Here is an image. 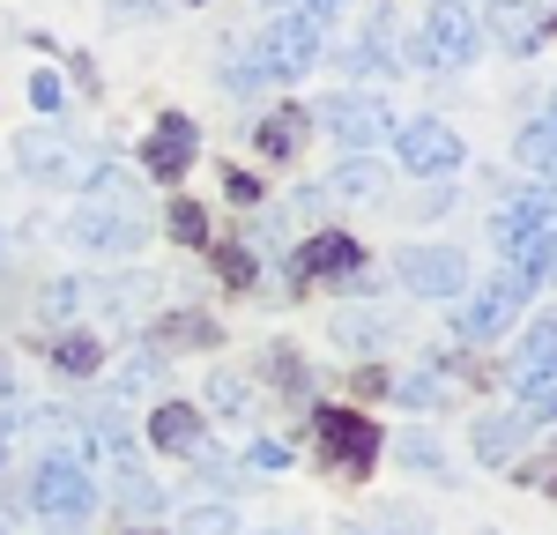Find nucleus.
<instances>
[{
	"instance_id": "f257e3e1",
	"label": "nucleus",
	"mask_w": 557,
	"mask_h": 535,
	"mask_svg": "<svg viewBox=\"0 0 557 535\" xmlns=\"http://www.w3.org/2000/svg\"><path fill=\"white\" fill-rule=\"evenodd\" d=\"M30 513L60 535H75L97 513V484H89V469L75 453H45L38 469H30Z\"/></svg>"
},
{
	"instance_id": "f03ea898",
	"label": "nucleus",
	"mask_w": 557,
	"mask_h": 535,
	"mask_svg": "<svg viewBox=\"0 0 557 535\" xmlns=\"http://www.w3.org/2000/svg\"><path fill=\"white\" fill-rule=\"evenodd\" d=\"M491 238H498V253H506L513 268L535 275L543 246L557 238V186H528V194H513V201L491 216Z\"/></svg>"
},
{
	"instance_id": "7ed1b4c3",
	"label": "nucleus",
	"mask_w": 557,
	"mask_h": 535,
	"mask_svg": "<svg viewBox=\"0 0 557 535\" xmlns=\"http://www.w3.org/2000/svg\"><path fill=\"white\" fill-rule=\"evenodd\" d=\"M312 424H320V461H327V476H335V484H364V469L380 461V424L357 416V409H320Z\"/></svg>"
},
{
	"instance_id": "20e7f679",
	"label": "nucleus",
	"mask_w": 557,
	"mask_h": 535,
	"mask_svg": "<svg viewBox=\"0 0 557 535\" xmlns=\"http://www.w3.org/2000/svg\"><path fill=\"white\" fill-rule=\"evenodd\" d=\"M528 298H535V275H528V268H506V275H491L469 306L454 312V335H461V343H491V335H506L520 320Z\"/></svg>"
},
{
	"instance_id": "39448f33",
	"label": "nucleus",
	"mask_w": 557,
	"mask_h": 535,
	"mask_svg": "<svg viewBox=\"0 0 557 535\" xmlns=\"http://www.w3.org/2000/svg\"><path fill=\"white\" fill-rule=\"evenodd\" d=\"M424 67H438V75H454V67H475V52H483V30H475V15L461 8V0H438L424 15V38L409 45Z\"/></svg>"
},
{
	"instance_id": "423d86ee",
	"label": "nucleus",
	"mask_w": 557,
	"mask_h": 535,
	"mask_svg": "<svg viewBox=\"0 0 557 535\" xmlns=\"http://www.w3.org/2000/svg\"><path fill=\"white\" fill-rule=\"evenodd\" d=\"M320 23H327L320 8H298V15H283V23H275V30L253 45L260 75H268V83H290V75H305V67L320 60Z\"/></svg>"
},
{
	"instance_id": "0eeeda50",
	"label": "nucleus",
	"mask_w": 557,
	"mask_h": 535,
	"mask_svg": "<svg viewBox=\"0 0 557 535\" xmlns=\"http://www.w3.org/2000/svg\"><path fill=\"white\" fill-rule=\"evenodd\" d=\"M67 238H75L83 253H112V261H127L134 246H141V216H134V209H112V201H83V209L67 216Z\"/></svg>"
},
{
	"instance_id": "6e6552de",
	"label": "nucleus",
	"mask_w": 557,
	"mask_h": 535,
	"mask_svg": "<svg viewBox=\"0 0 557 535\" xmlns=\"http://www.w3.org/2000/svg\"><path fill=\"white\" fill-rule=\"evenodd\" d=\"M312 120L335 134L343 149H372V141H380V134L394 127V112H386L380 97H364V89H335V97H327V104H320Z\"/></svg>"
},
{
	"instance_id": "1a4fd4ad",
	"label": "nucleus",
	"mask_w": 557,
	"mask_h": 535,
	"mask_svg": "<svg viewBox=\"0 0 557 535\" xmlns=\"http://www.w3.org/2000/svg\"><path fill=\"white\" fill-rule=\"evenodd\" d=\"M401 283H409L417 298H461V290H469V261H461L454 246H409V253H401Z\"/></svg>"
},
{
	"instance_id": "9d476101",
	"label": "nucleus",
	"mask_w": 557,
	"mask_h": 535,
	"mask_svg": "<svg viewBox=\"0 0 557 535\" xmlns=\"http://www.w3.org/2000/svg\"><path fill=\"white\" fill-rule=\"evenodd\" d=\"M394 157L409 164V172H454L461 164V134L446 127V120H409V127L394 134Z\"/></svg>"
},
{
	"instance_id": "9b49d317",
	"label": "nucleus",
	"mask_w": 557,
	"mask_h": 535,
	"mask_svg": "<svg viewBox=\"0 0 557 535\" xmlns=\"http://www.w3.org/2000/svg\"><path fill=\"white\" fill-rule=\"evenodd\" d=\"M194 157H201V127H194L186 112H164V120H157V134H149V149H141V172L172 186Z\"/></svg>"
},
{
	"instance_id": "f8f14e48",
	"label": "nucleus",
	"mask_w": 557,
	"mask_h": 535,
	"mask_svg": "<svg viewBox=\"0 0 557 535\" xmlns=\"http://www.w3.org/2000/svg\"><path fill=\"white\" fill-rule=\"evenodd\" d=\"M97 453H104V476H112V498H120L127 513H157V506H164V490H157V476H149V469L134 461V446H127V439H104Z\"/></svg>"
},
{
	"instance_id": "ddd939ff",
	"label": "nucleus",
	"mask_w": 557,
	"mask_h": 535,
	"mask_svg": "<svg viewBox=\"0 0 557 535\" xmlns=\"http://www.w3.org/2000/svg\"><path fill=\"white\" fill-rule=\"evenodd\" d=\"M357 268H364V246L349 231H320L312 246H298V261H290V290H305L312 275H357Z\"/></svg>"
},
{
	"instance_id": "4468645a",
	"label": "nucleus",
	"mask_w": 557,
	"mask_h": 535,
	"mask_svg": "<svg viewBox=\"0 0 557 535\" xmlns=\"http://www.w3.org/2000/svg\"><path fill=\"white\" fill-rule=\"evenodd\" d=\"M149 446L157 453H209V432H201V409H186V401H157L149 409Z\"/></svg>"
},
{
	"instance_id": "2eb2a0df",
	"label": "nucleus",
	"mask_w": 557,
	"mask_h": 535,
	"mask_svg": "<svg viewBox=\"0 0 557 535\" xmlns=\"http://www.w3.org/2000/svg\"><path fill=\"white\" fill-rule=\"evenodd\" d=\"M15 164H23L30 178H67L75 172V149H67L60 134H45V127H23L15 134Z\"/></svg>"
},
{
	"instance_id": "dca6fc26",
	"label": "nucleus",
	"mask_w": 557,
	"mask_h": 535,
	"mask_svg": "<svg viewBox=\"0 0 557 535\" xmlns=\"http://www.w3.org/2000/svg\"><path fill=\"white\" fill-rule=\"evenodd\" d=\"M491 38L506 45V52H535V45H543L535 0H491Z\"/></svg>"
},
{
	"instance_id": "f3484780",
	"label": "nucleus",
	"mask_w": 557,
	"mask_h": 535,
	"mask_svg": "<svg viewBox=\"0 0 557 535\" xmlns=\"http://www.w3.org/2000/svg\"><path fill=\"white\" fill-rule=\"evenodd\" d=\"M520 439H528V416H520V409H491V416L475 424V461H513Z\"/></svg>"
},
{
	"instance_id": "a211bd4d",
	"label": "nucleus",
	"mask_w": 557,
	"mask_h": 535,
	"mask_svg": "<svg viewBox=\"0 0 557 535\" xmlns=\"http://www.w3.org/2000/svg\"><path fill=\"white\" fill-rule=\"evenodd\" d=\"M305 127H312V120H305L298 104H283V112H268V120H260V127H253L260 157H275V164H290V157H298V149H305Z\"/></svg>"
},
{
	"instance_id": "6ab92c4d",
	"label": "nucleus",
	"mask_w": 557,
	"mask_h": 535,
	"mask_svg": "<svg viewBox=\"0 0 557 535\" xmlns=\"http://www.w3.org/2000/svg\"><path fill=\"white\" fill-rule=\"evenodd\" d=\"M327 194H335V201H380V194H386V172L372 164V157H343V164L327 172Z\"/></svg>"
},
{
	"instance_id": "aec40b11",
	"label": "nucleus",
	"mask_w": 557,
	"mask_h": 535,
	"mask_svg": "<svg viewBox=\"0 0 557 535\" xmlns=\"http://www.w3.org/2000/svg\"><path fill=\"white\" fill-rule=\"evenodd\" d=\"M543 372H557V312L528 327V343H520V357H513V387L543 380Z\"/></svg>"
},
{
	"instance_id": "412c9836",
	"label": "nucleus",
	"mask_w": 557,
	"mask_h": 535,
	"mask_svg": "<svg viewBox=\"0 0 557 535\" xmlns=\"http://www.w3.org/2000/svg\"><path fill=\"white\" fill-rule=\"evenodd\" d=\"M157 343H164V350H215V320L209 312H164Z\"/></svg>"
},
{
	"instance_id": "4be33fe9",
	"label": "nucleus",
	"mask_w": 557,
	"mask_h": 535,
	"mask_svg": "<svg viewBox=\"0 0 557 535\" xmlns=\"http://www.w3.org/2000/svg\"><path fill=\"white\" fill-rule=\"evenodd\" d=\"M513 157L528 164V172H557V112H550V120H528V127H520Z\"/></svg>"
},
{
	"instance_id": "5701e85b",
	"label": "nucleus",
	"mask_w": 557,
	"mask_h": 535,
	"mask_svg": "<svg viewBox=\"0 0 557 535\" xmlns=\"http://www.w3.org/2000/svg\"><path fill=\"white\" fill-rule=\"evenodd\" d=\"M52 364H60L67 380H89V372L104 364V343H97V335H60V343H52Z\"/></svg>"
},
{
	"instance_id": "b1692460",
	"label": "nucleus",
	"mask_w": 557,
	"mask_h": 535,
	"mask_svg": "<svg viewBox=\"0 0 557 535\" xmlns=\"http://www.w3.org/2000/svg\"><path fill=\"white\" fill-rule=\"evenodd\" d=\"M157 372H164V364H157V357H149V350H134L127 364H120V372H112V401H134V395H157Z\"/></svg>"
},
{
	"instance_id": "393cba45",
	"label": "nucleus",
	"mask_w": 557,
	"mask_h": 535,
	"mask_svg": "<svg viewBox=\"0 0 557 535\" xmlns=\"http://www.w3.org/2000/svg\"><path fill=\"white\" fill-rule=\"evenodd\" d=\"M394 395L417 401V409H438V401H454V380L446 372H409V380H394Z\"/></svg>"
},
{
	"instance_id": "a878e982",
	"label": "nucleus",
	"mask_w": 557,
	"mask_h": 535,
	"mask_svg": "<svg viewBox=\"0 0 557 535\" xmlns=\"http://www.w3.org/2000/svg\"><path fill=\"white\" fill-rule=\"evenodd\" d=\"M209 409L215 416H246V409H253V387H246L238 372H215L209 380Z\"/></svg>"
},
{
	"instance_id": "bb28decb",
	"label": "nucleus",
	"mask_w": 557,
	"mask_h": 535,
	"mask_svg": "<svg viewBox=\"0 0 557 535\" xmlns=\"http://www.w3.org/2000/svg\"><path fill=\"white\" fill-rule=\"evenodd\" d=\"M268 380H275L283 395H305V387H312V372H305V357H298V350H283V343L268 350Z\"/></svg>"
},
{
	"instance_id": "cd10ccee",
	"label": "nucleus",
	"mask_w": 557,
	"mask_h": 535,
	"mask_svg": "<svg viewBox=\"0 0 557 535\" xmlns=\"http://www.w3.org/2000/svg\"><path fill=\"white\" fill-rule=\"evenodd\" d=\"M172 238L178 246H209V209L201 201H172Z\"/></svg>"
},
{
	"instance_id": "c85d7f7f",
	"label": "nucleus",
	"mask_w": 557,
	"mask_h": 535,
	"mask_svg": "<svg viewBox=\"0 0 557 535\" xmlns=\"http://www.w3.org/2000/svg\"><path fill=\"white\" fill-rule=\"evenodd\" d=\"M178 535H238V521H231V506H194L178 521Z\"/></svg>"
},
{
	"instance_id": "c756f323",
	"label": "nucleus",
	"mask_w": 557,
	"mask_h": 535,
	"mask_svg": "<svg viewBox=\"0 0 557 535\" xmlns=\"http://www.w3.org/2000/svg\"><path fill=\"white\" fill-rule=\"evenodd\" d=\"M520 416H557V372H543V380L520 387Z\"/></svg>"
},
{
	"instance_id": "7c9ffc66",
	"label": "nucleus",
	"mask_w": 557,
	"mask_h": 535,
	"mask_svg": "<svg viewBox=\"0 0 557 535\" xmlns=\"http://www.w3.org/2000/svg\"><path fill=\"white\" fill-rule=\"evenodd\" d=\"M83 306H89L83 283H52V290H45V320H75Z\"/></svg>"
},
{
	"instance_id": "2f4dec72",
	"label": "nucleus",
	"mask_w": 557,
	"mask_h": 535,
	"mask_svg": "<svg viewBox=\"0 0 557 535\" xmlns=\"http://www.w3.org/2000/svg\"><path fill=\"white\" fill-rule=\"evenodd\" d=\"M260 83H268V75H260V60H253V52H246V60H231V67H223V89H231V97H253Z\"/></svg>"
},
{
	"instance_id": "473e14b6",
	"label": "nucleus",
	"mask_w": 557,
	"mask_h": 535,
	"mask_svg": "<svg viewBox=\"0 0 557 535\" xmlns=\"http://www.w3.org/2000/svg\"><path fill=\"white\" fill-rule=\"evenodd\" d=\"M215 268H223V283H253V253L246 246H215Z\"/></svg>"
},
{
	"instance_id": "72a5a7b5",
	"label": "nucleus",
	"mask_w": 557,
	"mask_h": 535,
	"mask_svg": "<svg viewBox=\"0 0 557 535\" xmlns=\"http://www.w3.org/2000/svg\"><path fill=\"white\" fill-rule=\"evenodd\" d=\"M357 535H431V528L417 521V513H401V506H394V513H380L372 528H357Z\"/></svg>"
},
{
	"instance_id": "f704fd0d",
	"label": "nucleus",
	"mask_w": 557,
	"mask_h": 535,
	"mask_svg": "<svg viewBox=\"0 0 557 535\" xmlns=\"http://www.w3.org/2000/svg\"><path fill=\"white\" fill-rule=\"evenodd\" d=\"M401 461H409V469H424V476H446V461L431 453V439H401Z\"/></svg>"
},
{
	"instance_id": "c9c22d12",
	"label": "nucleus",
	"mask_w": 557,
	"mask_h": 535,
	"mask_svg": "<svg viewBox=\"0 0 557 535\" xmlns=\"http://www.w3.org/2000/svg\"><path fill=\"white\" fill-rule=\"evenodd\" d=\"M223 194H231L238 209H253V201H260V178H246V172H231V164H223Z\"/></svg>"
},
{
	"instance_id": "e433bc0d",
	"label": "nucleus",
	"mask_w": 557,
	"mask_h": 535,
	"mask_svg": "<svg viewBox=\"0 0 557 535\" xmlns=\"http://www.w3.org/2000/svg\"><path fill=\"white\" fill-rule=\"evenodd\" d=\"M60 97H67L60 75H30V104H38V112H60Z\"/></svg>"
},
{
	"instance_id": "4c0bfd02",
	"label": "nucleus",
	"mask_w": 557,
	"mask_h": 535,
	"mask_svg": "<svg viewBox=\"0 0 557 535\" xmlns=\"http://www.w3.org/2000/svg\"><path fill=\"white\" fill-rule=\"evenodd\" d=\"M520 484H535V490H557V453H543V461H528V469H520Z\"/></svg>"
},
{
	"instance_id": "58836bf2",
	"label": "nucleus",
	"mask_w": 557,
	"mask_h": 535,
	"mask_svg": "<svg viewBox=\"0 0 557 535\" xmlns=\"http://www.w3.org/2000/svg\"><path fill=\"white\" fill-rule=\"evenodd\" d=\"M283 461H290V453H283L275 439H260V446H253V469H283Z\"/></svg>"
},
{
	"instance_id": "ea45409f",
	"label": "nucleus",
	"mask_w": 557,
	"mask_h": 535,
	"mask_svg": "<svg viewBox=\"0 0 557 535\" xmlns=\"http://www.w3.org/2000/svg\"><path fill=\"white\" fill-rule=\"evenodd\" d=\"M535 283H557V238L543 246V261H535Z\"/></svg>"
},
{
	"instance_id": "a19ab883",
	"label": "nucleus",
	"mask_w": 557,
	"mask_h": 535,
	"mask_svg": "<svg viewBox=\"0 0 557 535\" xmlns=\"http://www.w3.org/2000/svg\"><path fill=\"white\" fill-rule=\"evenodd\" d=\"M157 0H112V15H149Z\"/></svg>"
},
{
	"instance_id": "79ce46f5",
	"label": "nucleus",
	"mask_w": 557,
	"mask_h": 535,
	"mask_svg": "<svg viewBox=\"0 0 557 535\" xmlns=\"http://www.w3.org/2000/svg\"><path fill=\"white\" fill-rule=\"evenodd\" d=\"M15 395V372H8V357H0V401Z\"/></svg>"
},
{
	"instance_id": "37998d69",
	"label": "nucleus",
	"mask_w": 557,
	"mask_h": 535,
	"mask_svg": "<svg viewBox=\"0 0 557 535\" xmlns=\"http://www.w3.org/2000/svg\"><path fill=\"white\" fill-rule=\"evenodd\" d=\"M305 8H320V15H327V8H343V0H305Z\"/></svg>"
},
{
	"instance_id": "c03bdc74",
	"label": "nucleus",
	"mask_w": 557,
	"mask_h": 535,
	"mask_svg": "<svg viewBox=\"0 0 557 535\" xmlns=\"http://www.w3.org/2000/svg\"><path fill=\"white\" fill-rule=\"evenodd\" d=\"M186 8H209V0H186Z\"/></svg>"
},
{
	"instance_id": "a18cd8bd",
	"label": "nucleus",
	"mask_w": 557,
	"mask_h": 535,
	"mask_svg": "<svg viewBox=\"0 0 557 535\" xmlns=\"http://www.w3.org/2000/svg\"><path fill=\"white\" fill-rule=\"evenodd\" d=\"M550 15H557V8H550Z\"/></svg>"
}]
</instances>
